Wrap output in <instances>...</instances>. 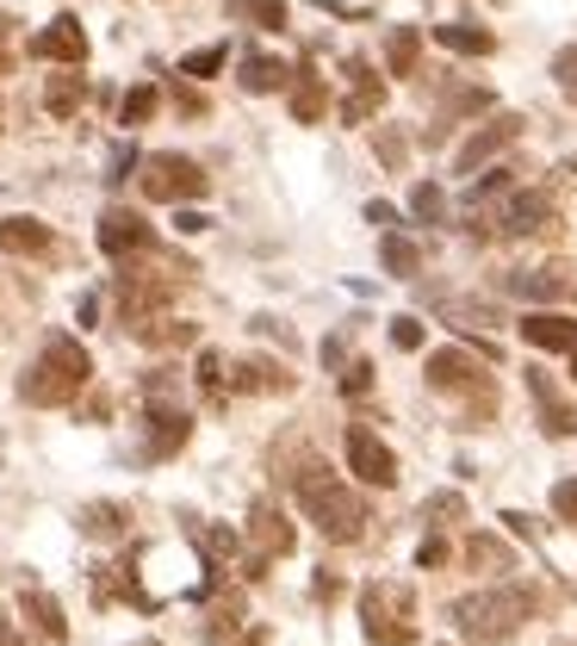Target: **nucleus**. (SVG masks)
Returning a JSON list of instances; mask_svg holds the SVG:
<instances>
[{"label": "nucleus", "instance_id": "46", "mask_svg": "<svg viewBox=\"0 0 577 646\" xmlns=\"http://www.w3.org/2000/svg\"><path fill=\"white\" fill-rule=\"evenodd\" d=\"M367 224H379V230H398V205L373 199V205H367Z\"/></svg>", "mask_w": 577, "mask_h": 646}, {"label": "nucleus", "instance_id": "53", "mask_svg": "<svg viewBox=\"0 0 577 646\" xmlns=\"http://www.w3.org/2000/svg\"><path fill=\"white\" fill-rule=\"evenodd\" d=\"M7 25H13V19H7V13H0V38H7Z\"/></svg>", "mask_w": 577, "mask_h": 646}, {"label": "nucleus", "instance_id": "55", "mask_svg": "<svg viewBox=\"0 0 577 646\" xmlns=\"http://www.w3.org/2000/svg\"><path fill=\"white\" fill-rule=\"evenodd\" d=\"M137 646H162V640H137Z\"/></svg>", "mask_w": 577, "mask_h": 646}, {"label": "nucleus", "instance_id": "50", "mask_svg": "<svg viewBox=\"0 0 577 646\" xmlns=\"http://www.w3.org/2000/svg\"><path fill=\"white\" fill-rule=\"evenodd\" d=\"M0 646H32V640H25V634H19L13 622H7V615H0Z\"/></svg>", "mask_w": 577, "mask_h": 646}, {"label": "nucleus", "instance_id": "16", "mask_svg": "<svg viewBox=\"0 0 577 646\" xmlns=\"http://www.w3.org/2000/svg\"><path fill=\"white\" fill-rule=\"evenodd\" d=\"M187 435H193V417L181 404H162V410H150V460H168V454H181L187 448Z\"/></svg>", "mask_w": 577, "mask_h": 646}, {"label": "nucleus", "instance_id": "12", "mask_svg": "<svg viewBox=\"0 0 577 646\" xmlns=\"http://www.w3.org/2000/svg\"><path fill=\"white\" fill-rule=\"evenodd\" d=\"M249 541H255V560L267 566V560H286V553L298 547V529L286 522L280 504H267V498H261V504L249 510Z\"/></svg>", "mask_w": 577, "mask_h": 646}, {"label": "nucleus", "instance_id": "10", "mask_svg": "<svg viewBox=\"0 0 577 646\" xmlns=\"http://www.w3.org/2000/svg\"><path fill=\"white\" fill-rule=\"evenodd\" d=\"M32 57H38V63H63V69H81V63H87V32H81V19H75V13L50 19L44 32L32 38Z\"/></svg>", "mask_w": 577, "mask_h": 646}, {"label": "nucleus", "instance_id": "37", "mask_svg": "<svg viewBox=\"0 0 577 646\" xmlns=\"http://www.w3.org/2000/svg\"><path fill=\"white\" fill-rule=\"evenodd\" d=\"M205 634H212V640H230V634H243V597H224L218 603V609H212V628H205Z\"/></svg>", "mask_w": 577, "mask_h": 646}, {"label": "nucleus", "instance_id": "27", "mask_svg": "<svg viewBox=\"0 0 577 646\" xmlns=\"http://www.w3.org/2000/svg\"><path fill=\"white\" fill-rule=\"evenodd\" d=\"M515 293L522 299H565L571 293V280H565V268H540V274H515Z\"/></svg>", "mask_w": 577, "mask_h": 646}, {"label": "nucleus", "instance_id": "21", "mask_svg": "<svg viewBox=\"0 0 577 646\" xmlns=\"http://www.w3.org/2000/svg\"><path fill=\"white\" fill-rule=\"evenodd\" d=\"M416 63H422V32L416 25H391V38H385V69L391 75H416Z\"/></svg>", "mask_w": 577, "mask_h": 646}, {"label": "nucleus", "instance_id": "38", "mask_svg": "<svg viewBox=\"0 0 577 646\" xmlns=\"http://www.w3.org/2000/svg\"><path fill=\"white\" fill-rule=\"evenodd\" d=\"M460 522L466 516V504H460V491H435V498H429V504H422V522Z\"/></svg>", "mask_w": 577, "mask_h": 646}, {"label": "nucleus", "instance_id": "54", "mask_svg": "<svg viewBox=\"0 0 577 646\" xmlns=\"http://www.w3.org/2000/svg\"><path fill=\"white\" fill-rule=\"evenodd\" d=\"M0 75H7V50H0Z\"/></svg>", "mask_w": 577, "mask_h": 646}, {"label": "nucleus", "instance_id": "3", "mask_svg": "<svg viewBox=\"0 0 577 646\" xmlns=\"http://www.w3.org/2000/svg\"><path fill=\"white\" fill-rule=\"evenodd\" d=\"M298 510H305V516L323 529V541H336V547L367 535V504H360V491L342 485L336 473H323V466H311V473L298 479Z\"/></svg>", "mask_w": 577, "mask_h": 646}, {"label": "nucleus", "instance_id": "52", "mask_svg": "<svg viewBox=\"0 0 577 646\" xmlns=\"http://www.w3.org/2000/svg\"><path fill=\"white\" fill-rule=\"evenodd\" d=\"M571 386H577V348H571Z\"/></svg>", "mask_w": 577, "mask_h": 646}, {"label": "nucleus", "instance_id": "36", "mask_svg": "<svg viewBox=\"0 0 577 646\" xmlns=\"http://www.w3.org/2000/svg\"><path fill=\"white\" fill-rule=\"evenodd\" d=\"M491 112V88H453L447 94V119H478Z\"/></svg>", "mask_w": 577, "mask_h": 646}, {"label": "nucleus", "instance_id": "11", "mask_svg": "<svg viewBox=\"0 0 577 646\" xmlns=\"http://www.w3.org/2000/svg\"><path fill=\"white\" fill-rule=\"evenodd\" d=\"M491 224H503L509 237H553V199L546 193H515L509 187V205L503 212H491Z\"/></svg>", "mask_w": 577, "mask_h": 646}, {"label": "nucleus", "instance_id": "51", "mask_svg": "<svg viewBox=\"0 0 577 646\" xmlns=\"http://www.w3.org/2000/svg\"><path fill=\"white\" fill-rule=\"evenodd\" d=\"M243 646H267V628H249L243 634Z\"/></svg>", "mask_w": 577, "mask_h": 646}, {"label": "nucleus", "instance_id": "18", "mask_svg": "<svg viewBox=\"0 0 577 646\" xmlns=\"http://www.w3.org/2000/svg\"><path fill=\"white\" fill-rule=\"evenodd\" d=\"M19 609H25V622H32L44 640H69V622H63V603L50 597L44 584H25L19 591Z\"/></svg>", "mask_w": 577, "mask_h": 646}, {"label": "nucleus", "instance_id": "19", "mask_svg": "<svg viewBox=\"0 0 577 646\" xmlns=\"http://www.w3.org/2000/svg\"><path fill=\"white\" fill-rule=\"evenodd\" d=\"M50 224L44 218H25V212H19V218H0V249L7 255H50Z\"/></svg>", "mask_w": 577, "mask_h": 646}, {"label": "nucleus", "instance_id": "22", "mask_svg": "<svg viewBox=\"0 0 577 646\" xmlns=\"http://www.w3.org/2000/svg\"><path fill=\"white\" fill-rule=\"evenodd\" d=\"M429 32H435V44L460 50V57H491V50H497V38L484 32V25H460V19H453V25H429Z\"/></svg>", "mask_w": 577, "mask_h": 646}, {"label": "nucleus", "instance_id": "23", "mask_svg": "<svg viewBox=\"0 0 577 646\" xmlns=\"http://www.w3.org/2000/svg\"><path fill=\"white\" fill-rule=\"evenodd\" d=\"M131 510L125 504H81V535L87 541H119L125 535Z\"/></svg>", "mask_w": 577, "mask_h": 646}, {"label": "nucleus", "instance_id": "29", "mask_svg": "<svg viewBox=\"0 0 577 646\" xmlns=\"http://www.w3.org/2000/svg\"><path fill=\"white\" fill-rule=\"evenodd\" d=\"M143 342L150 348H187V342H199V330L193 324H174V317H156V324H143Z\"/></svg>", "mask_w": 577, "mask_h": 646}, {"label": "nucleus", "instance_id": "49", "mask_svg": "<svg viewBox=\"0 0 577 646\" xmlns=\"http://www.w3.org/2000/svg\"><path fill=\"white\" fill-rule=\"evenodd\" d=\"M503 522H509V535H534V516H522V510H503Z\"/></svg>", "mask_w": 577, "mask_h": 646}, {"label": "nucleus", "instance_id": "45", "mask_svg": "<svg viewBox=\"0 0 577 646\" xmlns=\"http://www.w3.org/2000/svg\"><path fill=\"white\" fill-rule=\"evenodd\" d=\"M553 75H559V88H571V94H577V50H559V63H553Z\"/></svg>", "mask_w": 577, "mask_h": 646}, {"label": "nucleus", "instance_id": "2", "mask_svg": "<svg viewBox=\"0 0 577 646\" xmlns=\"http://www.w3.org/2000/svg\"><path fill=\"white\" fill-rule=\"evenodd\" d=\"M528 609H534L528 584H491V591H472V597L453 603V628L466 634L472 646H503L528 622Z\"/></svg>", "mask_w": 577, "mask_h": 646}, {"label": "nucleus", "instance_id": "20", "mask_svg": "<svg viewBox=\"0 0 577 646\" xmlns=\"http://www.w3.org/2000/svg\"><path fill=\"white\" fill-rule=\"evenodd\" d=\"M323 112H329L323 75H317V69H298V81H292V119H298V125H317Z\"/></svg>", "mask_w": 577, "mask_h": 646}, {"label": "nucleus", "instance_id": "40", "mask_svg": "<svg viewBox=\"0 0 577 646\" xmlns=\"http://www.w3.org/2000/svg\"><path fill=\"white\" fill-rule=\"evenodd\" d=\"M391 348H404V355H416L422 348V324L416 317H391Z\"/></svg>", "mask_w": 577, "mask_h": 646}, {"label": "nucleus", "instance_id": "28", "mask_svg": "<svg viewBox=\"0 0 577 646\" xmlns=\"http://www.w3.org/2000/svg\"><path fill=\"white\" fill-rule=\"evenodd\" d=\"M236 19H249L261 32H286V0H224Z\"/></svg>", "mask_w": 577, "mask_h": 646}, {"label": "nucleus", "instance_id": "6", "mask_svg": "<svg viewBox=\"0 0 577 646\" xmlns=\"http://www.w3.org/2000/svg\"><path fill=\"white\" fill-rule=\"evenodd\" d=\"M422 373H429L435 392H472V410H478V417L497 410V392H491V379L478 373V355H466V348H435ZM478 417H472V423H478Z\"/></svg>", "mask_w": 577, "mask_h": 646}, {"label": "nucleus", "instance_id": "13", "mask_svg": "<svg viewBox=\"0 0 577 646\" xmlns=\"http://www.w3.org/2000/svg\"><path fill=\"white\" fill-rule=\"evenodd\" d=\"M528 392L534 404H540V429L553 435V442H565V435H577V404L553 386V373H540V367H528Z\"/></svg>", "mask_w": 577, "mask_h": 646}, {"label": "nucleus", "instance_id": "8", "mask_svg": "<svg viewBox=\"0 0 577 646\" xmlns=\"http://www.w3.org/2000/svg\"><path fill=\"white\" fill-rule=\"evenodd\" d=\"M100 249H106L112 262H131V255L156 249V230H150V218L131 212V205H106V218H100Z\"/></svg>", "mask_w": 577, "mask_h": 646}, {"label": "nucleus", "instance_id": "48", "mask_svg": "<svg viewBox=\"0 0 577 646\" xmlns=\"http://www.w3.org/2000/svg\"><path fill=\"white\" fill-rule=\"evenodd\" d=\"M174 224H181L187 237H199V230H212V218H205V212H181V218H174Z\"/></svg>", "mask_w": 577, "mask_h": 646}, {"label": "nucleus", "instance_id": "30", "mask_svg": "<svg viewBox=\"0 0 577 646\" xmlns=\"http://www.w3.org/2000/svg\"><path fill=\"white\" fill-rule=\"evenodd\" d=\"M156 106H162V94L143 81V88H131V94H125V106H119V125H131V131L150 125V119H156Z\"/></svg>", "mask_w": 577, "mask_h": 646}, {"label": "nucleus", "instance_id": "25", "mask_svg": "<svg viewBox=\"0 0 577 646\" xmlns=\"http://www.w3.org/2000/svg\"><path fill=\"white\" fill-rule=\"evenodd\" d=\"M286 81H292V69H286L280 57H249V63H243V88H249V94H280Z\"/></svg>", "mask_w": 577, "mask_h": 646}, {"label": "nucleus", "instance_id": "33", "mask_svg": "<svg viewBox=\"0 0 577 646\" xmlns=\"http://www.w3.org/2000/svg\"><path fill=\"white\" fill-rule=\"evenodd\" d=\"M466 566H491V572H509V547L491 535H472L466 541Z\"/></svg>", "mask_w": 577, "mask_h": 646}, {"label": "nucleus", "instance_id": "15", "mask_svg": "<svg viewBox=\"0 0 577 646\" xmlns=\"http://www.w3.org/2000/svg\"><path fill=\"white\" fill-rule=\"evenodd\" d=\"M348 81H354V94L342 100V125H367V119L385 106V88H379V75H373L367 57H348Z\"/></svg>", "mask_w": 577, "mask_h": 646}, {"label": "nucleus", "instance_id": "9", "mask_svg": "<svg viewBox=\"0 0 577 646\" xmlns=\"http://www.w3.org/2000/svg\"><path fill=\"white\" fill-rule=\"evenodd\" d=\"M522 125H528V119H515V112H497V119H484V125L472 131L466 143H460V156H453V168H460V174H478L484 162H497L503 150H509V143L522 137Z\"/></svg>", "mask_w": 577, "mask_h": 646}, {"label": "nucleus", "instance_id": "26", "mask_svg": "<svg viewBox=\"0 0 577 646\" xmlns=\"http://www.w3.org/2000/svg\"><path fill=\"white\" fill-rule=\"evenodd\" d=\"M379 255H385V268L398 274V280H416V268H422V249L404 237V230H385V237H379Z\"/></svg>", "mask_w": 577, "mask_h": 646}, {"label": "nucleus", "instance_id": "7", "mask_svg": "<svg viewBox=\"0 0 577 646\" xmlns=\"http://www.w3.org/2000/svg\"><path fill=\"white\" fill-rule=\"evenodd\" d=\"M348 473L360 479V485H379V491H391L398 485V454H391L385 442H379V429H367V423H354L348 429Z\"/></svg>", "mask_w": 577, "mask_h": 646}, {"label": "nucleus", "instance_id": "1", "mask_svg": "<svg viewBox=\"0 0 577 646\" xmlns=\"http://www.w3.org/2000/svg\"><path fill=\"white\" fill-rule=\"evenodd\" d=\"M87 379H94V361H87V348L75 336H50L38 348V361L19 373V398L38 410H56V404H75L87 392Z\"/></svg>", "mask_w": 577, "mask_h": 646}, {"label": "nucleus", "instance_id": "42", "mask_svg": "<svg viewBox=\"0 0 577 646\" xmlns=\"http://www.w3.org/2000/svg\"><path fill=\"white\" fill-rule=\"evenodd\" d=\"M367 386H373V361H354V367L342 373V392H348V398H360Z\"/></svg>", "mask_w": 577, "mask_h": 646}, {"label": "nucleus", "instance_id": "17", "mask_svg": "<svg viewBox=\"0 0 577 646\" xmlns=\"http://www.w3.org/2000/svg\"><path fill=\"white\" fill-rule=\"evenodd\" d=\"M224 379H230V392H292V386H298V379L286 373L280 361H261V355H249V361H236Z\"/></svg>", "mask_w": 577, "mask_h": 646}, {"label": "nucleus", "instance_id": "5", "mask_svg": "<svg viewBox=\"0 0 577 646\" xmlns=\"http://www.w3.org/2000/svg\"><path fill=\"white\" fill-rule=\"evenodd\" d=\"M143 193L162 205H193L212 181H205V168L193 156H181V150H162V156H143Z\"/></svg>", "mask_w": 577, "mask_h": 646}, {"label": "nucleus", "instance_id": "43", "mask_svg": "<svg viewBox=\"0 0 577 646\" xmlns=\"http://www.w3.org/2000/svg\"><path fill=\"white\" fill-rule=\"evenodd\" d=\"M131 168H137V150H131V143H119V150H112V168H106V181H112V187H119V181H125Z\"/></svg>", "mask_w": 577, "mask_h": 646}, {"label": "nucleus", "instance_id": "44", "mask_svg": "<svg viewBox=\"0 0 577 646\" xmlns=\"http://www.w3.org/2000/svg\"><path fill=\"white\" fill-rule=\"evenodd\" d=\"M416 566H422V572L447 566V541H435V535H429V541H422V547H416Z\"/></svg>", "mask_w": 577, "mask_h": 646}, {"label": "nucleus", "instance_id": "34", "mask_svg": "<svg viewBox=\"0 0 577 646\" xmlns=\"http://www.w3.org/2000/svg\"><path fill=\"white\" fill-rule=\"evenodd\" d=\"M410 212H416L422 224H441V218H447V193H441L435 181H422V187L410 193Z\"/></svg>", "mask_w": 577, "mask_h": 646}, {"label": "nucleus", "instance_id": "41", "mask_svg": "<svg viewBox=\"0 0 577 646\" xmlns=\"http://www.w3.org/2000/svg\"><path fill=\"white\" fill-rule=\"evenodd\" d=\"M193 379H199L205 392H224V355H218V348H205V355H199V373H193Z\"/></svg>", "mask_w": 577, "mask_h": 646}, {"label": "nucleus", "instance_id": "4", "mask_svg": "<svg viewBox=\"0 0 577 646\" xmlns=\"http://www.w3.org/2000/svg\"><path fill=\"white\" fill-rule=\"evenodd\" d=\"M360 628L373 646H416V597L398 578L360 584Z\"/></svg>", "mask_w": 577, "mask_h": 646}, {"label": "nucleus", "instance_id": "39", "mask_svg": "<svg viewBox=\"0 0 577 646\" xmlns=\"http://www.w3.org/2000/svg\"><path fill=\"white\" fill-rule=\"evenodd\" d=\"M553 516H559L565 529H577V479H559V485H553Z\"/></svg>", "mask_w": 577, "mask_h": 646}, {"label": "nucleus", "instance_id": "47", "mask_svg": "<svg viewBox=\"0 0 577 646\" xmlns=\"http://www.w3.org/2000/svg\"><path fill=\"white\" fill-rule=\"evenodd\" d=\"M342 597V578H336V572H323V578H317V603H336Z\"/></svg>", "mask_w": 577, "mask_h": 646}, {"label": "nucleus", "instance_id": "31", "mask_svg": "<svg viewBox=\"0 0 577 646\" xmlns=\"http://www.w3.org/2000/svg\"><path fill=\"white\" fill-rule=\"evenodd\" d=\"M193 535H199V547H205V560H212V572H224L236 553H243V541H236L230 529H193Z\"/></svg>", "mask_w": 577, "mask_h": 646}, {"label": "nucleus", "instance_id": "24", "mask_svg": "<svg viewBox=\"0 0 577 646\" xmlns=\"http://www.w3.org/2000/svg\"><path fill=\"white\" fill-rule=\"evenodd\" d=\"M81 100H87V81H81L75 69H69V75H50V88H44V112L50 119H75Z\"/></svg>", "mask_w": 577, "mask_h": 646}, {"label": "nucleus", "instance_id": "32", "mask_svg": "<svg viewBox=\"0 0 577 646\" xmlns=\"http://www.w3.org/2000/svg\"><path fill=\"white\" fill-rule=\"evenodd\" d=\"M224 57H230L224 44H205V50H193V57H181V75L187 81H212L224 69Z\"/></svg>", "mask_w": 577, "mask_h": 646}, {"label": "nucleus", "instance_id": "56", "mask_svg": "<svg viewBox=\"0 0 577 646\" xmlns=\"http://www.w3.org/2000/svg\"><path fill=\"white\" fill-rule=\"evenodd\" d=\"M559 646H571V640H559Z\"/></svg>", "mask_w": 577, "mask_h": 646}, {"label": "nucleus", "instance_id": "35", "mask_svg": "<svg viewBox=\"0 0 577 646\" xmlns=\"http://www.w3.org/2000/svg\"><path fill=\"white\" fill-rule=\"evenodd\" d=\"M379 162H385L391 174L410 162V137H404V125H379Z\"/></svg>", "mask_w": 577, "mask_h": 646}, {"label": "nucleus", "instance_id": "14", "mask_svg": "<svg viewBox=\"0 0 577 646\" xmlns=\"http://www.w3.org/2000/svg\"><path fill=\"white\" fill-rule=\"evenodd\" d=\"M522 342L546 348V355H571V348H577V317H565V311H528V317H522Z\"/></svg>", "mask_w": 577, "mask_h": 646}]
</instances>
